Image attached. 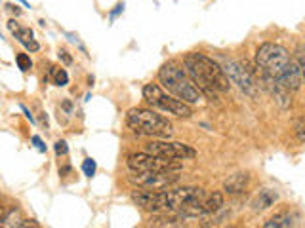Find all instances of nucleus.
Masks as SVG:
<instances>
[{
  "label": "nucleus",
  "mask_w": 305,
  "mask_h": 228,
  "mask_svg": "<svg viewBox=\"0 0 305 228\" xmlns=\"http://www.w3.org/2000/svg\"><path fill=\"white\" fill-rule=\"evenodd\" d=\"M248 183H250V173H246V171H238V173H235L229 179L223 181V192L229 194V196L242 194V192L246 190Z\"/></svg>",
  "instance_id": "f8f14e48"
},
{
  "label": "nucleus",
  "mask_w": 305,
  "mask_h": 228,
  "mask_svg": "<svg viewBox=\"0 0 305 228\" xmlns=\"http://www.w3.org/2000/svg\"><path fill=\"white\" fill-rule=\"evenodd\" d=\"M17 227H34V228H38L40 225H38L36 221H25V223H19Z\"/></svg>",
  "instance_id": "a878e982"
},
{
  "label": "nucleus",
  "mask_w": 305,
  "mask_h": 228,
  "mask_svg": "<svg viewBox=\"0 0 305 228\" xmlns=\"http://www.w3.org/2000/svg\"><path fill=\"white\" fill-rule=\"evenodd\" d=\"M183 67L191 82L203 93V97L214 101L218 99V93H225L231 89V82L225 76L221 65L201 52H191L183 57Z\"/></svg>",
  "instance_id": "f03ea898"
},
{
  "label": "nucleus",
  "mask_w": 305,
  "mask_h": 228,
  "mask_svg": "<svg viewBox=\"0 0 305 228\" xmlns=\"http://www.w3.org/2000/svg\"><path fill=\"white\" fill-rule=\"evenodd\" d=\"M15 63H17V67H19L21 72H29L33 69V61H31V57L27 54H17L15 56Z\"/></svg>",
  "instance_id": "a211bd4d"
},
{
  "label": "nucleus",
  "mask_w": 305,
  "mask_h": 228,
  "mask_svg": "<svg viewBox=\"0 0 305 228\" xmlns=\"http://www.w3.org/2000/svg\"><path fill=\"white\" fill-rule=\"evenodd\" d=\"M96 170H98V164H96V160L86 158V160L82 162V173L86 175L88 179H92V177L96 175Z\"/></svg>",
  "instance_id": "6ab92c4d"
},
{
  "label": "nucleus",
  "mask_w": 305,
  "mask_h": 228,
  "mask_svg": "<svg viewBox=\"0 0 305 228\" xmlns=\"http://www.w3.org/2000/svg\"><path fill=\"white\" fill-rule=\"evenodd\" d=\"M221 207H223V194L221 192H212V194H206L204 196V201H203L204 215L218 213Z\"/></svg>",
  "instance_id": "2eb2a0df"
},
{
  "label": "nucleus",
  "mask_w": 305,
  "mask_h": 228,
  "mask_svg": "<svg viewBox=\"0 0 305 228\" xmlns=\"http://www.w3.org/2000/svg\"><path fill=\"white\" fill-rule=\"evenodd\" d=\"M130 179L134 185L139 188H149V190H162L168 186H174L179 181L177 171H132Z\"/></svg>",
  "instance_id": "1a4fd4ad"
},
{
  "label": "nucleus",
  "mask_w": 305,
  "mask_h": 228,
  "mask_svg": "<svg viewBox=\"0 0 305 228\" xmlns=\"http://www.w3.org/2000/svg\"><path fill=\"white\" fill-rule=\"evenodd\" d=\"M278 198H280V196H278V190H276V188L265 186V188H262V190L254 196V200L250 201V207H252V211L262 213V211L271 209L276 201H278Z\"/></svg>",
  "instance_id": "9b49d317"
},
{
  "label": "nucleus",
  "mask_w": 305,
  "mask_h": 228,
  "mask_svg": "<svg viewBox=\"0 0 305 228\" xmlns=\"http://www.w3.org/2000/svg\"><path fill=\"white\" fill-rule=\"evenodd\" d=\"M58 57H59V61L63 63V65H73V57L69 56V52H65V50H59V54H58Z\"/></svg>",
  "instance_id": "4be33fe9"
},
{
  "label": "nucleus",
  "mask_w": 305,
  "mask_h": 228,
  "mask_svg": "<svg viewBox=\"0 0 305 228\" xmlns=\"http://www.w3.org/2000/svg\"><path fill=\"white\" fill-rule=\"evenodd\" d=\"M120 12H124V2H118V4H116V6H115V10H113V12L109 14V17H111V21H115L116 15L120 14Z\"/></svg>",
  "instance_id": "b1692460"
},
{
  "label": "nucleus",
  "mask_w": 305,
  "mask_h": 228,
  "mask_svg": "<svg viewBox=\"0 0 305 228\" xmlns=\"http://www.w3.org/2000/svg\"><path fill=\"white\" fill-rule=\"evenodd\" d=\"M159 86L187 105H195L203 99V93L191 82L185 69H181L175 61H168L159 69Z\"/></svg>",
  "instance_id": "7ed1b4c3"
},
{
  "label": "nucleus",
  "mask_w": 305,
  "mask_h": 228,
  "mask_svg": "<svg viewBox=\"0 0 305 228\" xmlns=\"http://www.w3.org/2000/svg\"><path fill=\"white\" fill-rule=\"evenodd\" d=\"M296 221H300V215L296 213L294 209H282V211H278V213L273 215L269 221H265L263 227L265 228H290L298 225Z\"/></svg>",
  "instance_id": "ddd939ff"
},
{
  "label": "nucleus",
  "mask_w": 305,
  "mask_h": 228,
  "mask_svg": "<svg viewBox=\"0 0 305 228\" xmlns=\"http://www.w3.org/2000/svg\"><path fill=\"white\" fill-rule=\"evenodd\" d=\"M54 150H56L58 156H65V154L69 152V144H67V141L59 139V141H56V144H54Z\"/></svg>",
  "instance_id": "412c9836"
},
{
  "label": "nucleus",
  "mask_w": 305,
  "mask_h": 228,
  "mask_svg": "<svg viewBox=\"0 0 305 228\" xmlns=\"http://www.w3.org/2000/svg\"><path fill=\"white\" fill-rule=\"evenodd\" d=\"M221 69L225 72V76L229 78V82L237 86L244 95L252 97V99L258 97L260 89H258V84H256V78H254V74L244 67V63L233 61L231 59V61H225V65H223Z\"/></svg>",
  "instance_id": "0eeeda50"
},
{
  "label": "nucleus",
  "mask_w": 305,
  "mask_h": 228,
  "mask_svg": "<svg viewBox=\"0 0 305 228\" xmlns=\"http://www.w3.org/2000/svg\"><path fill=\"white\" fill-rule=\"evenodd\" d=\"M8 211H10V207H8V205H2V203H0V223H2V219L6 217V213H8Z\"/></svg>",
  "instance_id": "bb28decb"
},
{
  "label": "nucleus",
  "mask_w": 305,
  "mask_h": 228,
  "mask_svg": "<svg viewBox=\"0 0 305 228\" xmlns=\"http://www.w3.org/2000/svg\"><path fill=\"white\" fill-rule=\"evenodd\" d=\"M50 74H52V82L58 86V87H63V86L69 84V74L65 69L61 67H52L50 69Z\"/></svg>",
  "instance_id": "f3484780"
},
{
  "label": "nucleus",
  "mask_w": 305,
  "mask_h": 228,
  "mask_svg": "<svg viewBox=\"0 0 305 228\" xmlns=\"http://www.w3.org/2000/svg\"><path fill=\"white\" fill-rule=\"evenodd\" d=\"M256 69L263 76L273 78L288 91H298L304 82V71L292 59L290 52L275 42H265L256 52Z\"/></svg>",
  "instance_id": "f257e3e1"
},
{
  "label": "nucleus",
  "mask_w": 305,
  "mask_h": 228,
  "mask_svg": "<svg viewBox=\"0 0 305 228\" xmlns=\"http://www.w3.org/2000/svg\"><path fill=\"white\" fill-rule=\"evenodd\" d=\"M143 99L149 107L159 109L166 114H174L177 118H191L193 116V107L179 101L177 97L164 91L159 84H145L143 86Z\"/></svg>",
  "instance_id": "39448f33"
},
{
  "label": "nucleus",
  "mask_w": 305,
  "mask_h": 228,
  "mask_svg": "<svg viewBox=\"0 0 305 228\" xmlns=\"http://www.w3.org/2000/svg\"><path fill=\"white\" fill-rule=\"evenodd\" d=\"M17 2H21V4L25 6V8H31V4H29V2H27V0H17Z\"/></svg>",
  "instance_id": "c85d7f7f"
},
{
  "label": "nucleus",
  "mask_w": 305,
  "mask_h": 228,
  "mask_svg": "<svg viewBox=\"0 0 305 228\" xmlns=\"http://www.w3.org/2000/svg\"><path fill=\"white\" fill-rule=\"evenodd\" d=\"M145 152L172 160H191L197 156V150L179 141H168V139H155L145 144Z\"/></svg>",
  "instance_id": "6e6552de"
},
{
  "label": "nucleus",
  "mask_w": 305,
  "mask_h": 228,
  "mask_svg": "<svg viewBox=\"0 0 305 228\" xmlns=\"http://www.w3.org/2000/svg\"><path fill=\"white\" fill-rule=\"evenodd\" d=\"M185 215L181 213H164V215H155L151 217V223L149 227H181L185 223Z\"/></svg>",
  "instance_id": "4468645a"
},
{
  "label": "nucleus",
  "mask_w": 305,
  "mask_h": 228,
  "mask_svg": "<svg viewBox=\"0 0 305 228\" xmlns=\"http://www.w3.org/2000/svg\"><path fill=\"white\" fill-rule=\"evenodd\" d=\"M19 109H21V111H23V113H25V116H27V120H29L31 124H34V116H33V114H31V111H29V109H27V107H25V105H19Z\"/></svg>",
  "instance_id": "393cba45"
},
{
  "label": "nucleus",
  "mask_w": 305,
  "mask_h": 228,
  "mask_svg": "<svg viewBox=\"0 0 305 228\" xmlns=\"http://www.w3.org/2000/svg\"><path fill=\"white\" fill-rule=\"evenodd\" d=\"M8 30L14 34V38L25 50H29V52H38L40 50V44L34 40V32L31 30V27H21L15 19H10L8 21Z\"/></svg>",
  "instance_id": "9d476101"
},
{
  "label": "nucleus",
  "mask_w": 305,
  "mask_h": 228,
  "mask_svg": "<svg viewBox=\"0 0 305 228\" xmlns=\"http://www.w3.org/2000/svg\"><path fill=\"white\" fill-rule=\"evenodd\" d=\"M126 166L130 171H179L183 170V164L179 160L172 158H162L149 154V152H134L126 160Z\"/></svg>",
  "instance_id": "423d86ee"
},
{
  "label": "nucleus",
  "mask_w": 305,
  "mask_h": 228,
  "mask_svg": "<svg viewBox=\"0 0 305 228\" xmlns=\"http://www.w3.org/2000/svg\"><path fill=\"white\" fill-rule=\"evenodd\" d=\"M296 133H298V141L305 142V118L304 116L296 118Z\"/></svg>",
  "instance_id": "aec40b11"
},
{
  "label": "nucleus",
  "mask_w": 305,
  "mask_h": 228,
  "mask_svg": "<svg viewBox=\"0 0 305 228\" xmlns=\"http://www.w3.org/2000/svg\"><path fill=\"white\" fill-rule=\"evenodd\" d=\"M6 8H8V10L12 12V14H15V15H21V10H19L17 6H12V4H10V6H6Z\"/></svg>",
  "instance_id": "cd10ccee"
},
{
  "label": "nucleus",
  "mask_w": 305,
  "mask_h": 228,
  "mask_svg": "<svg viewBox=\"0 0 305 228\" xmlns=\"http://www.w3.org/2000/svg\"><path fill=\"white\" fill-rule=\"evenodd\" d=\"M126 124L137 135L157 137V139H170L174 135L172 122L166 116L157 114L149 109H130L126 114Z\"/></svg>",
  "instance_id": "20e7f679"
},
{
  "label": "nucleus",
  "mask_w": 305,
  "mask_h": 228,
  "mask_svg": "<svg viewBox=\"0 0 305 228\" xmlns=\"http://www.w3.org/2000/svg\"><path fill=\"white\" fill-rule=\"evenodd\" d=\"M31 142L36 146V150H38V152H42V154L46 152V144H44V141L38 137V135H33V137H31Z\"/></svg>",
  "instance_id": "5701e85b"
},
{
  "label": "nucleus",
  "mask_w": 305,
  "mask_h": 228,
  "mask_svg": "<svg viewBox=\"0 0 305 228\" xmlns=\"http://www.w3.org/2000/svg\"><path fill=\"white\" fill-rule=\"evenodd\" d=\"M74 113V105L71 99H63L61 101V105L58 107V120L59 124H67L69 122V118L73 116Z\"/></svg>",
  "instance_id": "dca6fc26"
}]
</instances>
